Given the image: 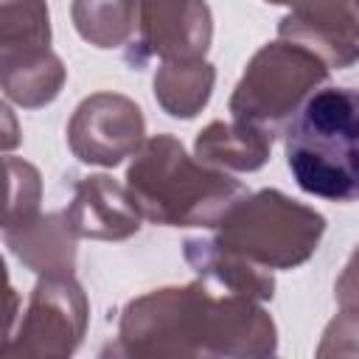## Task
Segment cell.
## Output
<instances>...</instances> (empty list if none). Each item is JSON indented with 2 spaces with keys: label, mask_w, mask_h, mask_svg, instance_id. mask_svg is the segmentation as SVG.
I'll use <instances>...</instances> for the list:
<instances>
[{
  "label": "cell",
  "mask_w": 359,
  "mask_h": 359,
  "mask_svg": "<svg viewBox=\"0 0 359 359\" xmlns=\"http://www.w3.org/2000/svg\"><path fill=\"white\" fill-rule=\"evenodd\" d=\"M90 300L73 275H39L20 325L8 328L6 359H65L87 334Z\"/></svg>",
  "instance_id": "cell-6"
},
{
  "label": "cell",
  "mask_w": 359,
  "mask_h": 359,
  "mask_svg": "<svg viewBox=\"0 0 359 359\" xmlns=\"http://www.w3.org/2000/svg\"><path fill=\"white\" fill-rule=\"evenodd\" d=\"M65 219L76 238L123 241L140 230L143 210L137 208L126 182L121 185L107 174H90L73 182Z\"/></svg>",
  "instance_id": "cell-9"
},
{
  "label": "cell",
  "mask_w": 359,
  "mask_h": 359,
  "mask_svg": "<svg viewBox=\"0 0 359 359\" xmlns=\"http://www.w3.org/2000/svg\"><path fill=\"white\" fill-rule=\"evenodd\" d=\"M275 132L247 121H210L194 140V151L202 163L222 171H258L272 154Z\"/></svg>",
  "instance_id": "cell-13"
},
{
  "label": "cell",
  "mask_w": 359,
  "mask_h": 359,
  "mask_svg": "<svg viewBox=\"0 0 359 359\" xmlns=\"http://www.w3.org/2000/svg\"><path fill=\"white\" fill-rule=\"evenodd\" d=\"M328 70L320 56L289 39L266 42L247 62L227 109L236 121L278 132L328 79Z\"/></svg>",
  "instance_id": "cell-5"
},
{
  "label": "cell",
  "mask_w": 359,
  "mask_h": 359,
  "mask_svg": "<svg viewBox=\"0 0 359 359\" xmlns=\"http://www.w3.org/2000/svg\"><path fill=\"white\" fill-rule=\"evenodd\" d=\"M325 233V216L278 188L244 194L219 222L216 238L266 269L306 264Z\"/></svg>",
  "instance_id": "cell-4"
},
{
  "label": "cell",
  "mask_w": 359,
  "mask_h": 359,
  "mask_svg": "<svg viewBox=\"0 0 359 359\" xmlns=\"http://www.w3.org/2000/svg\"><path fill=\"white\" fill-rule=\"evenodd\" d=\"M67 70L50 48L0 53V84L6 101L22 109H39L62 93Z\"/></svg>",
  "instance_id": "cell-14"
},
{
  "label": "cell",
  "mask_w": 359,
  "mask_h": 359,
  "mask_svg": "<svg viewBox=\"0 0 359 359\" xmlns=\"http://www.w3.org/2000/svg\"><path fill=\"white\" fill-rule=\"evenodd\" d=\"M278 328L258 300L216 292L205 280L163 286L126 303L115 353L160 356H272Z\"/></svg>",
  "instance_id": "cell-1"
},
{
  "label": "cell",
  "mask_w": 359,
  "mask_h": 359,
  "mask_svg": "<svg viewBox=\"0 0 359 359\" xmlns=\"http://www.w3.org/2000/svg\"><path fill=\"white\" fill-rule=\"evenodd\" d=\"M317 356H359V309H339L323 331Z\"/></svg>",
  "instance_id": "cell-19"
},
{
  "label": "cell",
  "mask_w": 359,
  "mask_h": 359,
  "mask_svg": "<svg viewBox=\"0 0 359 359\" xmlns=\"http://www.w3.org/2000/svg\"><path fill=\"white\" fill-rule=\"evenodd\" d=\"M3 123H6V132H3V149L11 151V149L20 143V135H17V126H14V118H11L8 104H3Z\"/></svg>",
  "instance_id": "cell-22"
},
{
  "label": "cell",
  "mask_w": 359,
  "mask_h": 359,
  "mask_svg": "<svg viewBox=\"0 0 359 359\" xmlns=\"http://www.w3.org/2000/svg\"><path fill=\"white\" fill-rule=\"evenodd\" d=\"M275 6H289L292 11H342V8H359L353 0H266Z\"/></svg>",
  "instance_id": "cell-21"
},
{
  "label": "cell",
  "mask_w": 359,
  "mask_h": 359,
  "mask_svg": "<svg viewBox=\"0 0 359 359\" xmlns=\"http://www.w3.org/2000/svg\"><path fill=\"white\" fill-rule=\"evenodd\" d=\"M6 247L36 275H73L76 233L62 213H36L28 222L3 227Z\"/></svg>",
  "instance_id": "cell-12"
},
{
  "label": "cell",
  "mask_w": 359,
  "mask_h": 359,
  "mask_svg": "<svg viewBox=\"0 0 359 359\" xmlns=\"http://www.w3.org/2000/svg\"><path fill=\"white\" fill-rule=\"evenodd\" d=\"M278 39L311 50L328 67H351L359 62V8L289 11L278 22Z\"/></svg>",
  "instance_id": "cell-11"
},
{
  "label": "cell",
  "mask_w": 359,
  "mask_h": 359,
  "mask_svg": "<svg viewBox=\"0 0 359 359\" xmlns=\"http://www.w3.org/2000/svg\"><path fill=\"white\" fill-rule=\"evenodd\" d=\"M6 177H8V194H6V216L3 227L28 222L39 213L42 199V180L39 171L22 160V157H6Z\"/></svg>",
  "instance_id": "cell-18"
},
{
  "label": "cell",
  "mask_w": 359,
  "mask_h": 359,
  "mask_svg": "<svg viewBox=\"0 0 359 359\" xmlns=\"http://www.w3.org/2000/svg\"><path fill=\"white\" fill-rule=\"evenodd\" d=\"M140 0H73L70 20L79 36L95 48H121L135 36Z\"/></svg>",
  "instance_id": "cell-16"
},
{
  "label": "cell",
  "mask_w": 359,
  "mask_h": 359,
  "mask_svg": "<svg viewBox=\"0 0 359 359\" xmlns=\"http://www.w3.org/2000/svg\"><path fill=\"white\" fill-rule=\"evenodd\" d=\"M210 39L213 14L205 0H140L137 39L126 50V62L140 70L149 59H205Z\"/></svg>",
  "instance_id": "cell-8"
},
{
  "label": "cell",
  "mask_w": 359,
  "mask_h": 359,
  "mask_svg": "<svg viewBox=\"0 0 359 359\" xmlns=\"http://www.w3.org/2000/svg\"><path fill=\"white\" fill-rule=\"evenodd\" d=\"M182 255H185L188 266L199 275V280H205L216 292L241 294V297H250L258 303H266L275 297L272 272L266 266L244 258L241 252L230 250L216 236L213 238H185Z\"/></svg>",
  "instance_id": "cell-10"
},
{
  "label": "cell",
  "mask_w": 359,
  "mask_h": 359,
  "mask_svg": "<svg viewBox=\"0 0 359 359\" xmlns=\"http://www.w3.org/2000/svg\"><path fill=\"white\" fill-rule=\"evenodd\" d=\"M334 294L339 309H359V244L353 247L351 258L345 261L337 283H334Z\"/></svg>",
  "instance_id": "cell-20"
},
{
  "label": "cell",
  "mask_w": 359,
  "mask_h": 359,
  "mask_svg": "<svg viewBox=\"0 0 359 359\" xmlns=\"http://www.w3.org/2000/svg\"><path fill=\"white\" fill-rule=\"evenodd\" d=\"M353 3H356V6H359V0H353Z\"/></svg>",
  "instance_id": "cell-23"
},
{
  "label": "cell",
  "mask_w": 359,
  "mask_h": 359,
  "mask_svg": "<svg viewBox=\"0 0 359 359\" xmlns=\"http://www.w3.org/2000/svg\"><path fill=\"white\" fill-rule=\"evenodd\" d=\"M286 165L300 191L359 202V90L325 87L286 126Z\"/></svg>",
  "instance_id": "cell-3"
},
{
  "label": "cell",
  "mask_w": 359,
  "mask_h": 359,
  "mask_svg": "<svg viewBox=\"0 0 359 359\" xmlns=\"http://www.w3.org/2000/svg\"><path fill=\"white\" fill-rule=\"evenodd\" d=\"M50 48L48 0H0V53Z\"/></svg>",
  "instance_id": "cell-17"
},
{
  "label": "cell",
  "mask_w": 359,
  "mask_h": 359,
  "mask_svg": "<svg viewBox=\"0 0 359 359\" xmlns=\"http://www.w3.org/2000/svg\"><path fill=\"white\" fill-rule=\"evenodd\" d=\"M146 143L143 109L121 93L87 95L67 121V146L87 163L115 168Z\"/></svg>",
  "instance_id": "cell-7"
},
{
  "label": "cell",
  "mask_w": 359,
  "mask_h": 359,
  "mask_svg": "<svg viewBox=\"0 0 359 359\" xmlns=\"http://www.w3.org/2000/svg\"><path fill=\"white\" fill-rule=\"evenodd\" d=\"M216 84V70L208 59L191 62H163L154 73V98L171 118H194L199 115Z\"/></svg>",
  "instance_id": "cell-15"
},
{
  "label": "cell",
  "mask_w": 359,
  "mask_h": 359,
  "mask_svg": "<svg viewBox=\"0 0 359 359\" xmlns=\"http://www.w3.org/2000/svg\"><path fill=\"white\" fill-rule=\"evenodd\" d=\"M126 185L143 216L165 227H216L250 194L227 171L191 157L168 132L146 137L126 168Z\"/></svg>",
  "instance_id": "cell-2"
}]
</instances>
